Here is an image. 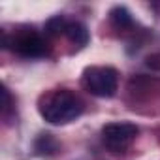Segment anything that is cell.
Returning a JSON list of instances; mask_svg holds the SVG:
<instances>
[{"label":"cell","instance_id":"1","mask_svg":"<svg viewBox=\"0 0 160 160\" xmlns=\"http://www.w3.org/2000/svg\"><path fill=\"white\" fill-rule=\"evenodd\" d=\"M38 111L51 124H68L83 113V102L70 91H51L40 98Z\"/></svg>","mask_w":160,"mask_h":160},{"label":"cell","instance_id":"2","mask_svg":"<svg viewBox=\"0 0 160 160\" xmlns=\"http://www.w3.org/2000/svg\"><path fill=\"white\" fill-rule=\"evenodd\" d=\"M83 85L98 98H111L119 87V73L111 66H89L83 72Z\"/></svg>","mask_w":160,"mask_h":160},{"label":"cell","instance_id":"3","mask_svg":"<svg viewBox=\"0 0 160 160\" xmlns=\"http://www.w3.org/2000/svg\"><path fill=\"white\" fill-rule=\"evenodd\" d=\"M138 132V126L132 122H109L102 128V139L111 151H122L136 139Z\"/></svg>","mask_w":160,"mask_h":160},{"label":"cell","instance_id":"4","mask_svg":"<svg viewBox=\"0 0 160 160\" xmlns=\"http://www.w3.org/2000/svg\"><path fill=\"white\" fill-rule=\"evenodd\" d=\"M13 51L27 58H40L47 53L45 40L36 32H23L13 38Z\"/></svg>","mask_w":160,"mask_h":160},{"label":"cell","instance_id":"5","mask_svg":"<svg viewBox=\"0 0 160 160\" xmlns=\"http://www.w3.org/2000/svg\"><path fill=\"white\" fill-rule=\"evenodd\" d=\"M34 151L36 154L40 156H51L58 151V141L55 139L53 134L45 132V134H40L36 139H34Z\"/></svg>","mask_w":160,"mask_h":160},{"label":"cell","instance_id":"6","mask_svg":"<svg viewBox=\"0 0 160 160\" xmlns=\"http://www.w3.org/2000/svg\"><path fill=\"white\" fill-rule=\"evenodd\" d=\"M64 34L68 36V40H70L72 43H75V45H79V47L87 45V43H89V38H91V36H89V30H87V27H85L83 23H68Z\"/></svg>","mask_w":160,"mask_h":160},{"label":"cell","instance_id":"7","mask_svg":"<svg viewBox=\"0 0 160 160\" xmlns=\"http://www.w3.org/2000/svg\"><path fill=\"white\" fill-rule=\"evenodd\" d=\"M109 17H111V21H113V25L119 27V28L132 27V15H130V12H128L124 6H117V8H113V10L109 12Z\"/></svg>","mask_w":160,"mask_h":160},{"label":"cell","instance_id":"8","mask_svg":"<svg viewBox=\"0 0 160 160\" xmlns=\"http://www.w3.org/2000/svg\"><path fill=\"white\" fill-rule=\"evenodd\" d=\"M66 27H68V21L64 19V17H60V15H57V17H53V19H49L47 21V34H51V36H57V34H60V32H66Z\"/></svg>","mask_w":160,"mask_h":160},{"label":"cell","instance_id":"9","mask_svg":"<svg viewBox=\"0 0 160 160\" xmlns=\"http://www.w3.org/2000/svg\"><path fill=\"white\" fill-rule=\"evenodd\" d=\"M147 64L152 66V68H160V55H152L147 58Z\"/></svg>","mask_w":160,"mask_h":160}]
</instances>
